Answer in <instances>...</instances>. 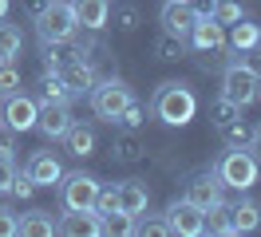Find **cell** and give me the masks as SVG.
<instances>
[{
    "label": "cell",
    "mask_w": 261,
    "mask_h": 237,
    "mask_svg": "<svg viewBox=\"0 0 261 237\" xmlns=\"http://www.w3.org/2000/svg\"><path fill=\"white\" fill-rule=\"evenodd\" d=\"M150 111H154V119L166 123V126H186L194 119V111H198V99H194V91H190L186 83L166 79V83H159V91L150 99Z\"/></svg>",
    "instance_id": "obj_1"
},
{
    "label": "cell",
    "mask_w": 261,
    "mask_h": 237,
    "mask_svg": "<svg viewBox=\"0 0 261 237\" xmlns=\"http://www.w3.org/2000/svg\"><path fill=\"white\" fill-rule=\"evenodd\" d=\"M214 174L222 178V186L245 194V190L257 182V158H253V150H245V146H229L226 154H222V162L214 166Z\"/></svg>",
    "instance_id": "obj_2"
},
{
    "label": "cell",
    "mask_w": 261,
    "mask_h": 237,
    "mask_svg": "<svg viewBox=\"0 0 261 237\" xmlns=\"http://www.w3.org/2000/svg\"><path fill=\"white\" fill-rule=\"evenodd\" d=\"M130 99H135V91H130L127 79H119V75L95 79V87H91V111H95L99 119H107V123H115L123 115V107H127Z\"/></svg>",
    "instance_id": "obj_3"
},
{
    "label": "cell",
    "mask_w": 261,
    "mask_h": 237,
    "mask_svg": "<svg viewBox=\"0 0 261 237\" xmlns=\"http://www.w3.org/2000/svg\"><path fill=\"white\" fill-rule=\"evenodd\" d=\"M257 87H261V75L253 67H245L242 60L226 63V71H222V99L238 103V107H249V103H257Z\"/></svg>",
    "instance_id": "obj_4"
},
{
    "label": "cell",
    "mask_w": 261,
    "mask_h": 237,
    "mask_svg": "<svg viewBox=\"0 0 261 237\" xmlns=\"http://www.w3.org/2000/svg\"><path fill=\"white\" fill-rule=\"evenodd\" d=\"M32 24H36V32H40V40H71V36L80 32V20H75L71 0H51Z\"/></svg>",
    "instance_id": "obj_5"
},
{
    "label": "cell",
    "mask_w": 261,
    "mask_h": 237,
    "mask_svg": "<svg viewBox=\"0 0 261 237\" xmlns=\"http://www.w3.org/2000/svg\"><path fill=\"white\" fill-rule=\"evenodd\" d=\"M99 198V178H91V174H64L60 178V202H64V209H91Z\"/></svg>",
    "instance_id": "obj_6"
},
{
    "label": "cell",
    "mask_w": 261,
    "mask_h": 237,
    "mask_svg": "<svg viewBox=\"0 0 261 237\" xmlns=\"http://www.w3.org/2000/svg\"><path fill=\"white\" fill-rule=\"evenodd\" d=\"M36 111H40V103H36L32 95H4V111H0V119H4V126L12 130V135H24V130H36Z\"/></svg>",
    "instance_id": "obj_7"
},
{
    "label": "cell",
    "mask_w": 261,
    "mask_h": 237,
    "mask_svg": "<svg viewBox=\"0 0 261 237\" xmlns=\"http://www.w3.org/2000/svg\"><path fill=\"white\" fill-rule=\"evenodd\" d=\"M166 225H170V233H178V237H198V233H206V214L194 202L174 198L166 205Z\"/></svg>",
    "instance_id": "obj_8"
},
{
    "label": "cell",
    "mask_w": 261,
    "mask_h": 237,
    "mask_svg": "<svg viewBox=\"0 0 261 237\" xmlns=\"http://www.w3.org/2000/svg\"><path fill=\"white\" fill-rule=\"evenodd\" d=\"M222 178H218V174L214 170H202V174H194V178H190V182H186V194H182V198H186V202H194L198 209H202V214H206V209H214V205H222L226 202V198H222Z\"/></svg>",
    "instance_id": "obj_9"
},
{
    "label": "cell",
    "mask_w": 261,
    "mask_h": 237,
    "mask_svg": "<svg viewBox=\"0 0 261 237\" xmlns=\"http://www.w3.org/2000/svg\"><path fill=\"white\" fill-rule=\"evenodd\" d=\"M206 12V8H194L190 0H166L163 12H159V24H163V32H170V36H190V28H194V20Z\"/></svg>",
    "instance_id": "obj_10"
},
{
    "label": "cell",
    "mask_w": 261,
    "mask_h": 237,
    "mask_svg": "<svg viewBox=\"0 0 261 237\" xmlns=\"http://www.w3.org/2000/svg\"><path fill=\"white\" fill-rule=\"evenodd\" d=\"M28 178H32L36 190H51L60 186V178H64V166H60V158L51 154V150H36L32 158H28Z\"/></svg>",
    "instance_id": "obj_11"
},
{
    "label": "cell",
    "mask_w": 261,
    "mask_h": 237,
    "mask_svg": "<svg viewBox=\"0 0 261 237\" xmlns=\"http://www.w3.org/2000/svg\"><path fill=\"white\" fill-rule=\"evenodd\" d=\"M186 40H190L198 51H222V47H226V24H218L210 12H202L194 20V28H190Z\"/></svg>",
    "instance_id": "obj_12"
},
{
    "label": "cell",
    "mask_w": 261,
    "mask_h": 237,
    "mask_svg": "<svg viewBox=\"0 0 261 237\" xmlns=\"http://www.w3.org/2000/svg\"><path fill=\"white\" fill-rule=\"evenodd\" d=\"M71 126V107L67 103H40L36 111V130L44 139H64V130Z\"/></svg>",
    "instance_id": "obj_13"
},
{
    "label": "cell",
    "mask_w": 261,
    "mask_h": 237,
    "mask_svg": "<svg viewBox=\"0 0 261 237\" xmlns=\"http://www.w3.org/2000/svg\"><path fill=\"white\" fill-rule=\"evenodd\" d=\"M56 233H67V237H95V233H103V221H99L95 209H67L64 218L56 221Z\"/></svg>",
    "instance_id": "obj_14"
},
{
    "label": "cell",
    "mask_w": 261,
    "mask_h": 237,
    "mask_svg": "<svg viewBox=\"0 0 261 237\" xmlns=\"http://www.w3.org/2000/svg\"><path fill=\"white\" fill-rule=\"evenodd\" d=\"M226 218H229V233H253L261 225V202L257 198H242V202L226 205Z\"/></svg>",
    "instance_id": "obj_15"
},
{
    "label": "cell",
    "mask_w": 261,
    "mask_h": 237,
    "mask_svg": "<svg viewBox=\"0 0 261 237\" xmlns=\"http://www.w3.org/2000/svg\"><path fill=\"white\" fill-rule=\"evenodd\" d=\"M56 71H60V79L67 83V91H71V95H83V91H91V87H95V67H91V63H83L80 56H71L67 63H60Z\"/></svg>",
    "instance_id": "obj_16"
},
{
    "label": "cell",
    "mask_w": 261,
    "mask_h": 237,
    "mask_svg": "<svg viewBox=\"0 0 261 237\" xmlns=\"http://www.w3.org/2000/svg\"><path fill=\"white\" fill-rule=\"evenodd\" d=\"M75 8V20H80L83 32H103L107 28V16H111V4L107 0H71Z\"/></svg>",
    "instance_id": "obj_17"
},
{
    "label": "cell",
    "mask_w": 261,
    "mask_h": 237,
    "mask_svg": "<svg viewBox=\"0 0 261 237\" xmlns=\"http://www.w3.org/2000/svg\"><path fill=\"white\" fill-rule=\"evenodd\" d=\"M115 194H119V209H123V214H130V218L147 214L150 190L143 186V182H123V186H115Z\"/></svg>",
    "instance_id": "obj_18"
},
{
    "label": "cell",
    "mask_w": 261,
    "mask_h": 237,
    "mask_svg": "<svg viewBox=\"0 0 261 237\" xmlns=\"http://www.w3.org/2000/svg\"><path fill=\"white\" fill-rule=\"evenodd\" d=\"M64 146H67V154H75V158L95 154V130L87 123H75V119H71V126L64 130Z\"/></svg>",
    "instance_id": "obj_19"
},
{
    "label": "cell",
    "mask_w": 261,
    "mask_h": 237,
    "mask_svg": "<svg viewBox=\"0 0 261 237\" xmlns=\"http://www.w3.org/2000/svg\"><path fill=\"white\" fill-rule=\"evenodd\" d=\"M143 150H147V146H143V139H139L135 130H123V135L111 142V158H115V162H123V166L139 162V158H143Z\"/></svg>",
    "instance_id": "obj_20"
},
{
    "label": "cell",
    "mask_w": 261,
    "mask_h": 237,
    "mask_svg": "<svg viewBox=\"0 0 261 237\" xmlns=\"http://www.w3.org/2000/svg\"><path fill=\"white\" fill-rule=\"evenodd\" d=\"M226 44L233 47V51H249L253 44H261V28L253 24V20H238V24H229V36H226Z\"/></svg>",
    "instance_id": "obj_21"
},
{
    "label": "cell",
    "mask_w": 261,
    "mask_h": 237,
    "mask_svg": "<svg viewBox=\"0 0 261 237\" xmlns=\"http://www.w3.org/2000/svg\"><path fill=\"white\" fill-rule=\"evenodd\" d=\"M16 233H24V237H51L56 233V218H51L48 209H28V214L20 218Z\"/></svg>",
    "instance_id": "obj_22"
},
{
    "label": "cell",
    "mask_w": 261,
    "mask_h": 237,
    "mask_svg": "<svg viewBox=\"0 0 261 237\" xmlns=\"http://www.w3.org/2000/svg\"><path fill=\"white\" fill-rule=\"evenodd\" d=\"M40 103H71V91L60 79V71H44L40 75Z\"/></svg>",
    "instance_id": "obj_23"
},
{
    "label": "cell",
    "mask_w": 261,
    "mask_h": 237,
    "mask_svg": "<svg viewBox=\"0 0 261 237\" xmlns=\"http://www.w3.org/2000/svg\"><path fill=\"white\" fill-rule=\"evenodd\" d=\"M20 47H24V32L16 24H4L0 20V60H16Z\"/></svg>",
    "instance_id": "obj_24"
},
{
    "label": "cell",
    "mask_w": 261,
    "mask_h": 237,
    "mask_svg": "<svg viewBox=\"0 0 261 237\" xmlns=\"http://www.w3.org/2000/svg\"><path fill=\"white\" fill-rule=\"evenodd\" d=\"M206 12H210L218 24H226V28H229V24H238V20L245 16V8H242V0H210Z\"/></svg>",
    "instance_id": "obj_25"
},
{
    "label": "cell",
    "mask_w": 261,
    "mask_h": 237,
    "mask_svg": "<svg viewBox=\"0 0 261 237\" xmlns=\"http://www.w3.org/2000/svg\"><path fill=\"white\" fill-rule=\"evenodd\" d=\"M154 56H159V60H182V56H186V40L163 32V36L154 40Z\"/></svg>",
    "instance_id": "obj_26"
},
{
    "label": "cell",
    "mask_w": 261,
    "mask_h": 237,
    "mask_svg": "<svg viewBox=\"0 0 261 237\" xmlns=\"http://www.w3.org/2000/svg\"><path fill=\"white\" fill-rule=\"evenodd\" d=\"M218 135H222V142H226V146H245V150H249V139H253V130H249L242 119H233V123L218 126Z\"/></svg>",
    "instance_id": "obj_27"
},
{
    "label": "cell",
    "mask_w": 261,
    "mask_h": 237,
    "mask_svg": "<svg viewBox=\"0 0 261 237\" xmlns=\"http://www.w3.org/2000/svg\"><path fill=\"white\" fill-rule=\"evenodd\" d=\"M99 221H103V233H119V237L135 233V218L123 214V209H115V214H107V218H99Z\"/></svg>",
    "instance_id": "obj_28"
},
{
    "label": "cell",
    "mask_w": 261,
    "mask_h": 237,
    "mask_svg": "<svg viewBox=\"0 0 261 237\" xmlns=\"http://www.w3.org/2000/svg\"><path fill=\"white\" fill-rule=\"evenodd\" d=\"M12 91H20V67L16 60H0V99Z\"/></svg>",
    "instance_id": "obj_29"
},
{
    "label": "cell",
    "mask_w": 261,
    "mask_h": 237,
    "mask_svg": "<svg viewBox=\"0 0 261 237\" xmlns=\"http://www.w3.org/2000/svg\"><path fill=\"white\" fill-rule=\"evenodd\" d=\"M233 119H242V107H238V103L218 99V103L210 107V123H214V126H226V123H233Z\"/></svg>",
    "instance_id": "obj_30"
},
{
    "label": "cell",
    "mask_w": 261,
    "mask_h": 237,
    "mask_svg": "<svg viewBox=\"0 0 261 237\" xmlns=\"http://www.w3.org/2000/svg\"><path fill=\"white\" fill-rule=\"evenodd\" d=\"M135 233L139 237H166L170 233V225H166V218H135Z\"/></svg>",
    "instance_id": "obj_31"
},
{
    "label": "cell",
    "mask_w": 261,
    "mask_h": 237,
    "mask_svg": "<svg viewBox=\"0 0 261 237\" xmlns=\"http://www.w3.org/2000/svg\"><path fill=\"white\" fill-rule=\"evenodd\" d=\"M143 119H147V111H143L135 99H130L127 107H123V115L115 119V126H123V130H139V126H143Z\"/></svg>",
    "instance_id": "obj_32"
},
{
    "label": "cell",
    "mask_w": 261,
    "mask_h": 237,
    "mask_svg": "<svg viewBox=\"0 0 261 237\" xmlns=\"http://www.w3.org/2000/svg\"><path fill=\"white\" fill-rule=\"evenodd\" d=\"M115 28L130 36V32L139 28V8H135V4H119V8H115Z\"/></svg>",
    "instance_id": "obj_33"
},
{
    "label": "cell",
    "mask_w": 261,
    "mask_h": 237,
    "mask_svg": "<svg viewBox=\"0 0 261 237\" xmlns=\"http://www.w3.org/2000/svg\"><path fill=\"white\" fill-rule=\"evenodd\" d=\"M91 209H95L99 218L115 214V209H119V194H115V186H111V190H103V186H99V198H95V205H91Z\"/></svg>",
    "instance_id": "obj_34"
},
{
    "label": "cell",
    "mask_w": 261,
    "mask_h": 237,
    "mask_svg": "<svg viewBox=\"0 0 261 237\" xmlns=\"http://www.w3.org/2000/svg\"><path fill=\"white\" fill-rule=\"evenodd\" d=\"M12 178H16V162H12V154H0V194L12 190Z\"/></svg>",
    "instance_id": "obj_35"
},
{
    "label": "cell",
    "mask_w": 261,
    "mask_h": 237,
    "mask_svg": "<svg viewBox=\"0 0 261 237\" xmlns=\"http://www.w3.org/2000/svg\"><path fill=\"white\" fill-rule=\"evenodd\" d=\"M16 229H20V218L8 205H0V237H16Z\"/></svg>",
    "instance_id": "obj_36"
},
{
    "label": "cell",
    "mask_w": 261,
    "mask_h": 237,
    "mask_svg": "<svg viewBox=\"0 0 261 237\" xmlns=\"http://www.w3.org/2000/svg\"><path fill=\"white\" fill-rule=\"evenodd\" d=\"M8 194H16V198H32V194H36L32 178H28V174H16V178H12V190H8Z\"/></svg>",
    "instance_id": "obj_37"
},
{
    "label": "cell",
    "mask_w": 261,
    "mask_h": 237,
    "mask_svg": "<svg viewBox=\"0 0 261 237\" xmlns=\"http://www.w3.org/2000/svg\"><path fill=\"white\" fill-rule=\"evenodd\" d=\"M238 56H242V63H245V67H253V71L261 75V44H253L249 51H238Z\"/></svg>",
    "instance_id": "obj_38"
},
{
    "label": "cell",
    "mask_w": 261,
    "mask_h": 237,
    "mask_svg": "<svg viewBox=\"0 0 261 237\" xmlns=\"http://www.w3.org/2000/svg\"><path fill=\"white\" fill-rule=\"evenodd\" d=\"M24 4H28V16L36 20V16H40V12H44V8L51 4V0H24Z\"/></svg>",
    "instance_id": "obj_39"
},
{
    "label": "cell",
    "mask_w": 261,
    "mask_h": 237,
    "mask_svg": "<svg viewBox=\"0 0 261 237\" xmlns=\"http://www.w3.org/2000/svg\"><path fill=\"white\" fill-rule=\"evenodd\" d=\"M249 150H253V158L261 162V126H253V139H249Z\"/></svg>",
    "instance_id": "obj_40"
},
{
    "label": "cell",
    "mask_w": 261,
    "mask_h": 237,
    "mask_svg": "<svg viewBox=\"0 0 261 237\" xmlns=\"http://www.w3.org/2000/svg\"><path fill=\"white\" fill-rule=\"evenodd\" d=\"M8 8H12V0H0V20L8 16Z\"/></svg>",
    "instance_id": "obj_41"
},
{
    "label": "cell",
    "mask_w": 261,
    "mask_h": 237,
    "mask_svg": "<svg viewBox=\"0 0 261 237\" xmlns=\"http://www.w3.org/2000/svg\"><path fill=\"white\" fill-rule=\"evenodd\" d=\"M257 99H261V87H257Z\"/></svg>",
    "instance_id": "obj_42"
}]
</instances>
